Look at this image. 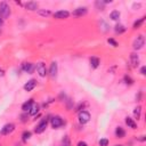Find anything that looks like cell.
Instances as JSON below:
<instances>
[{
  "mask_svg": "<svg viewBox=\"0 0 146 146\" xmlns=\"http://www.w3.org/2000/svg\"><path fill=\"white\" fill-rule=\"evenodd\" d=\"M48 117H49V116H48ZM48 117H42V119L40 120V122L35 125L34 132H35L36 135H40V133H42V132L46 131V129H47V127H48V122H49V119H48Z\"/></svg>",
  "mask_w": 146,
  "mask_h": 146,
  "instance_id": "obj_1",
  "label": "cell"
},
{
  "mask_svg": "<svg viewBox=\"0 0 146 146\" xmlns=\"http://www.w3.org/2000/svg\"><path fill=\"white\" fill-rule=\"evenodd\" d=\"M64 124H65V121L63 120L62 116H59V115L51 116V119H50V125H51L52 129H59Z\"/></svg>",
  "mask_w": 146,
  "mask_h": 146,
  "instance_id": "obj_2",
  "label": "cell"
},
{
  "mask_svg": "<svg viewBox=\"0 0 146 146\" xmlns=\"http://www.w3.org/2000/svg\"><path fill=\"white\" fill-rule=\"evenodd\" d=\"M9 15H10V7H9V5L7 2H5V1L0 2V17H2L5 19V18L9 17Z\"/></svg>",
  "mask_w": 146,
  "mask_h": 146,
  "instance_id": "obj_3",
  "label": "cell"
},
{
  "mask_svg": "<svg viewBox=\"0 0 146 146\" xmlns=\"http://www.w3.org/2000/svg\"><path fill=\"white\" fill-rule=\"evenodd\" d=\"M144 46H145V36H144L143 34H139V35L135 39V41H133V43H132V48H133L135 50H140Z\"/></svg>",
  "mask_w": 146,
  "mask_h": 146,
  "instance_id": "obj_4",
  "label": "cell"
},
{
  "mask_svg": "<svg viewBox=\"0 0 146 146\" xmlns=\"http://www.w3.org/2000/svg\"><path fill=\"white\" fill-rule=\"evenodd\" d=\"M78 119H79V122L81 124H86V123H88L90 121L91 115H90V113L88 111H80L79 114H78Z\"/></svg>",
  "mask_w": 146,
  "mask_h": 146,
  "instance_id": "obj_5",
  "label": "cell"
},
{
  "mask_svg": "<svg viewBox=\"0 0 146 146\" xmlns=\"http://www.w3.org/2000/svg\"><path fill=\"white\" fill-rule=\"evenodd\" d=\"M71 15V13L68 10H65V9H62V10H57L52 14L54 18L56 19H65V18H68Z\"/></svg>",
  "mask_w": 146,
  "mask_h": 146,
  "instance_id": "obj_6",
  "label": "cell"
},
{
  "mask_svg": "<svg viewBox=\"0 0 146 146\" xmlns=\"http://www.w3.org/2000/svg\"><path fill=\"white\" fill-rule=\"evenodd\" d=\"M35 70L39 74V76L41 78H44L48 73H47V67H46V64L43 62H39L36 65H35Z\"/></svg>",
  "mask_w": 146,
  "mask_h": 146,
  "instance_id": "obj_7",
  "label": "cell"
},
{
  "mask_svg": "<svg viewBox=\"0 0 146 146\" xmlns=\"http://www.w3.org/2000/svg\"><path fill=\"white\" fill-rule=\"evenodd\" d=\"M15 130V124L14 123H7V124H5L2 128H1V130H0V133L2 135V136H7V135H10L13 131Z\"/></svg>",
  "mask_w": 146,
  "mask_h": 146,
  "instance_id": "obj_8",
  "label": "cell"
},
{
  "mask_svg": "<svg viewBox=\"0 0 146 146\" xmlns=\"http://www.w3.org/2000/svg\"><path fill=\"white\" fill-rule=\"evenodd\" d=\"M22 70H23L25 73H27V74H32V73L34 72V70H35V65H34L33 63L25 62V63L22 64Z\"/></svg>",
  "mask_w": 146,
  "mask_h": 146,
  "instance_id": "obj_9",
  "label": "cell"
},
{
  "mask_svg": "<svg viewBox=\"0 0 146 146\" xmlns=\"http://www.w3.org/2000/svg\"><path fill=\"white\" fill-rule=\"evenodd\" d=\"M87 13H88V8H87V7H78V8H75V9L72 11V15H73L74 17H82V16H84Z\"/></svg>",
  "mask_w": 146,
  "mask_h": 146,
  "instance_id": "obj_10",
  "label": "cell"
},
{
  "mask_svg": "<svg viewBox=\"0 0 146 146\" xmlns=\"http://www.w3.org/2000/svg\"><path fill=\"white\" fill-rule=\"evenodd\" d=\"M57 73H58V64H57V62H51V64L49 66V75L52 79H55V78H57Z\"/></svg>",
  "mask_w": 146,
  "mask_h": 146,
  "instance_id": "obj_11",
  "label": "cell"
},
{
  "mask_svg": "<svg viewBox=\"0 0 146 146\" xmlns=\"http://www.w3.org/2000/svg\"><path fill=\"white\" fill-rule=\"evenodd\" d=\"M35 87H36V80H35V79H30V80L23 86V89H24L25 91L30 92V91H32Z\"/></svg>",
  "mask_w": 146,
  "mask_h": 146,
  "instance_id": "obj_12",
  "label": "cell"
},
{
  "mask_svg": "<svg viewBox=\"0 0 146 146\" xmlns=\"http://www.w3.org/2000/svg\"><path fill=\"white\" fill-rule=\"evenodd\" d=\"M24 8L26 10H30V11H34V10H38L39 8V3L36 1H27L25 5H24Z\"/></svg>",
  "mask_w": 146,
  "mask_h": 146,
  "instance_id": "obj_13",
  "label": "cell"
},
{
  "mask_svg": "<svg viewBox=\"0 0 146 146\" xmlns=\"http://www.w3.org/2000/svg\"><path fill=\"white\" fill-rule=\"evenodd\" d=\"M130 63L132 65V67H137L139 65V56L136 52H131L130 54Z\"/></svg>",
  "mask_w": 146,
  "mask_h": 146,
  "instance_id": "obj_14",
  "label": "cell"
},
{
  "mask_svg": "<svg viewBox=\"0 0 146 146\" xmlns=\"http://www.w3.org/2000/svg\"><path fill=\"white\" fill-rule=\"evenodd\" d=\"M33 104H34V99H33V98H30L29 100H26L25 103H23V105H22V111H23V112H29V111L31 110V107H32Z\"/></svg>",
  "mask_w": 146,
  "mask_h": 146,
  "instance_id": "obj_15",
  "label": "cell"
},
{
  "mask_svg": "<svg viewBox=\"0 0 146 146\" xmlns=\"http://www.w3.org/2000/svg\"><path fill=\"white\" fill-rule=\"evenodd\" d=\"M124 122H125V124L128 125V128H131V129H137V123H136V121H135L132 117H130V116H125Z\"/></svg>",
  "mask_w": 146,
  "mask_h": 146,
  "instance_id": "obj_16",
  "label": "cell"
},
{
  "mask_svg": "<svg viewBox=\"0 0 146 146\" xmlns=\"http://www.w3.org/2000/svg\"><path fill=\"white\" fill-rule=\"evenodd\" d=\"M39 112H40V105H39L38 103H34V104L32 105L31 110L29 111V115H31V116H35Z\"/></svg>",
  "mask_w": 146,
  "mask_h": 146,
  "instance_id": "obj_17",
  "label": "cell"
},
{
  "mask_svg": "<svg viewBox=\"0 0 146 146\" xmlns=\"http://www.w3.org/2000/svg\"><path fill=\"white\" fill-rule=\"evenodd\" d=\"M89 62H90V66H91L92 68H97V67L99 66V64H100V59H99L98 57H96V56L90 57Z\"/></svg>",
  "mask_w": 146,
  "mask_h": 146,
  "instance_id": "obj_18",
  "label": "cell"
},
{
  "mask_svg": "<svg viewBox=\"0 0 146 146\" xmlns=\"http://www.w3.org/2000/svg\"><path fill=\"white\" fill-rule=\"evenodd\" d=\"M114 133H115V137L116 138H124L125 137V130L122 127H116Z\"/></svg>",
  "mask_w": 146,
  "mask_h": 146,
  "instance_id": "obj_19",
  "label": "cell"
},
{
  "mask_svg": "<svg viewBox=\"0 0 146 146\" xmlns=\"http://www.w3.org/2000/svg\"><path fill=\"white\" fill-rule=\"evenodd\" d=\"M120 16H121V13H120L119 10H112L111 14H110V18H111L112 21H114V22L119 21V19H120Z\"/></svg>",
  "mask_w": 146,
  "mask_h": 146,
  "instance_id": "obj_20",
  "label": "cell"
},
{
  "mask_svg": "<svg viewBox=\"0 0 146 146\" xmlns=\"http://www.w3.org/2000/svg\"><path fill=\"white\" fill-rule=\"evenodd\" d=\"M114 31H115V33H117V34H122V33H124V32L127 31V27H125L124 25H122V24H116V25L114 26Z\"/></svg>",
  "mask_w": 146,
  "mask_h": 146,
  "instance_id": "obj_21",
  "label": "cell"
},
{
  "mask_svg": "<svg viewBox=\"0 0 146 146\" xmlns=\"http://www.w3.org/2000/svg\"><path fill=\"white\" fill-rule=\"evenodd\" d=\"M145 22V16H143V17H140L139 19H137V21H135V23H133V25H132V27L136 30V29H139L141 25H143V23Z\"/></svg>",
  "mask_w": 146,
  "mask_h": 146,
  "instance_id": "obj_22",
  "label": "cell"
},
{
  "mask_svg": "<svg viewBox=\"0 0 146 146\" xmlns=\"http://www.w3.org/2000/svg\"><path fill=\"white\" fill-rule=\"evenodd\" d=\"M140 115H141V106L138 105V106H136V107L133 108V116H135L137 120H139V119H140Z\"/></svg>",
  "mask_w": 146,
  "mask_h": 146,
  "instance_id": "obj_23",
  "label": "cell"
},
{
  "mask_svg": "<svg viewBox=\"0 0 146 146\" xmlns=\"http://www.w3.org/2000/svg\"><path fill=\"white\" fill-rule=\"evenodd\" d=\"M31 137H32V132H31L30 130H25V131H23V133H22V140H23L24 143L27 141Z\"/></svg>",
  "mask_w": 146,
  "mask_h": 146,
  "instance_id": "obj_24",
  "label": "cell"
},
{
  "mask_svg": "<svg viewBox=\"0 0 146 146\" xmlns=\"http://www.w3.org/2000/svg\"><path fill=\"white\" fill-rule=\"evenodd\" d=\"M123 82L125 83V84H128V86H131V84H133V79L130 76V75H128V74H125L124 76H123Z\"/></svg>",
  "mask_w": 146,
  "mask_h": 146,
  "instance_id": "obj_25",
  "label": "cell"
},
{
  "mask_svg": "<svg viewBox=\"0 0 146 146\" xmlns=\"http://www.w3.org/2000/svg\"><path fill=\"white\" fill-rule=\"evenodd\" d=\"M95 7L98 9V10H104L105 9V3L103 2V0H97L95 2Z\"/></svg>",
  "mask_w": 146,
  "mask_h": 146,
  "instance_id": "obj_26",
  "label": "cell"
},
{
  "mask_svg": "<svg viewBox=\"0 0 146 146\" xmlns=\"http://www.w3.org/2000/svg\"><path fill=\"white\" fill-rule=\"evenodd\" d=\"M62 146H71V139H70V137L67 135L64 136V138L62 140Z\"/></svg>",
  "mask_w": 146,
  "mask_h": 146,
  "instance_id": "obj_27",
  "label": "cell"
},
{
  "mask_svg": "<svg viewBox=\"0 0 146 146\" xmlns=\"http://www.w3.org/2000/svg\"><path fill=\"white\" fill-rule=\"evenodd\" d=\"M38 13H39V15L44 16V17H48V16L51 15V11H50V10H44V9H39Z\"/></svg>",
  "mask_w": 146,
  "mask_h": 146,
  "instance_id": "obj_28",
  "label": "cell"
},
{
  "mask_svg": "<svg viewBox=\"0 0 146 146\" xmlns=\"http://www.w3.org/2000/svg\"><path fill=\"white\" fill-rule=\"evenodd\" d=\"M108 139L107 138H102V139H99V141H98V144H99V146H108Z\"/></svg>",
  "mask_w": 146,
  "mask_h": 146,
  "instance_id": "obj_29",
  "label": "cell"
},
{
  "mask_svg": "<svg viewBox=\"0 0 146 146\" xmlns=\"http://www.w3.org/2000/svg\"><path fill=\"white\" fill-rule=\"evenodd\" d=\"M107 42H108L112 47H117V46H119V43H117L113 38H108V39H107Z\"/></svg>",
  "mask_w": 146,
  "mask_h": 146,
  "instance_id": "obj_30",
  "label": "cell"
},
{
  "mask_svg": "<svg viewBox=\"0 0 146 146\" xmlns=\"http://www.w3.org/2000/svg\"><path fill=\"white\" fill-rule=\"evenodd\" d=\"M25 113H26V112H24V113H23V114H21V116H19V117H21V122H23V123H25V122L29 120V119H27V117H29V115H27V114H25Z\"/></svg>",
  "mask_w": 146,
  "mask_h": 146,
  "instance_id": "obj_31",
  "label": "cell"
},
{
  "mask_svg": "<svg viewBox=\"0 0 146 146\" xmlns=\"http://www.w3.org/2000/svg\"><path fill=\"white\" fill-rule=\"evenodd\" d=\"M139 72H140V74H141V75H145V74H146V66H141Z\"/></svg>",
  "mask_w": 146,
  "mask_h": 146,
  "instance_id": "obj_32",
  "label": "cell"
},
{
  "mask_svg": "<svg viewBox=\"0 0 146 146\" xmlns=\"http://www.w3.org/2000/svg\"><path fill=\"white\" fill-rule=\"evenodd\" d=\"M84 105H86V104H80V105L76 107V110H75V111H76V112H80V111H82V110H83V107H84Z\"/></svg>",
  "mask_w": 146,
  "mask_h": 146,
  "instance_id": "obj_33",
  "label": "cell"
},
{
  "mask_svg": "<svg viewBox=\"0 0 146 146\" xmlns=\"http://www.w3.org/2000/svg\"><path fill=\"white\" fill-rule=\"evenodd\" d=\"M76 146H88V144H87L86 141H83V140H80V141L76 144Z\"/></svg>",
  "mask_w": 146,
  "mask_h": 146,
  "instance_id": "obj_34",
  "label": "cell"
},
{
  "mask_svg": "<svg viewBox=\"0 0 146 146\" xmlns=\"http://www.w3.org/2000/svg\"><path fill=\"white\" fill-rule=\"evenodd\" d=\"M5 75V70L2 67H0V76H3Z\"/></svg>",
  "mask_w": 146,
  "mask_h": 146,
  "instance_id": "obj_35",
  "label": "cell"
},
{
  "mask_svg": "<svg viewBox=\"0 0 146 146\" xmlns=\"http://www.w3.org/2000/svg\"><path fill=\"white\" fill-rule=\"evenodd\" d=\"M136 98H137V100H138V102H140V98H141V91H139L138 97H136Z\"/></svg>",
  "mask_w": 146,
  "mask_h": 146,
  "instance_id": "obj_36",
  "label": "cell"
},
{
  "mask_svg": "<svg viewBox=\"0 0 146 146\" xmlns=\"http://www.w3.org/2000/svg\"><path fill=\"white\" fill-rule=\"evenodd\" d=\"M3 25V18L2 17H0V27Z\"/></svg>",
  "mask_w": 146,
  "mask_h": 146,
  "instance_id": "obj_37",
  "label": "cell"
},
{
  "mask_svg": "<svg viewBox=\"0 0 146 146\" xmlns=\"http://www.w3.org/2000/svg\"><path fill=\"white\" fill-rule=\"evenodd\" d=\"M139 140H140V141H145V136H140Z\"/></svg>",
  "mask_w": 146,
  "mask_h": 146,
  "instance_id": "obj_38",
  "label": "cell"
},
{
  "mask_svg": "<svg viewBox=\"0 0 146 146\" xmlns=\"http://www.w3.org/2000/svg\"><path fill=\"white\" fill-rule=\"evenodd\" d=\"M114 146H123L122 144H116V145H114Z\"/></svg>",
  "mask_w": 146,
  "mask_h": 146,
  "instance_id": "obj_39",
  "label": "cell"
},
{
  "mask_svg": "<svg viewBox=\"0 0 146 146\" xmlns=\"http://www.w3.org/2000/svg\"><path fill=\"white\" fill-rule=\"evenodd\" d=\"M0 146H1V145H0Z\"/></svg>",
  "mask_w": 146,
  "mask_h": 146,
  "instance_id": "obj_40",
  "label": "cell"
}]
</instances>
